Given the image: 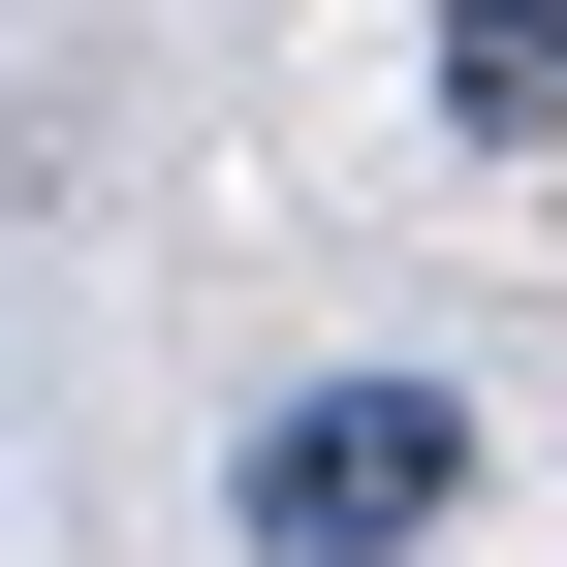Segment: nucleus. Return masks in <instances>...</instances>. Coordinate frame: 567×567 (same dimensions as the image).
Here are the masks:
<instances>
[{
	"instance_id": "f03ea898",
	"label": "nucleus",
	"mask_w": 567,
	"mask_h": 567,
	"mask_svg": "<svg viewBox=\"0 0 567 567\" xmlns=\"http://www.w3.org/2000/svg\"><path fill=\"white\" fill-rule=\"evenodd\" d=\"M442 126L473 158H567V0H442Z\"/></svg>"
},
{
	"instance_id": "f257e3e1",
	"label": "nucleus",
	"mask_w": 567,
	"mask_h": 567,
	"mask_svg": "<svg viewBox=\"0 0 567 567\" xmlns=\"http://www.w3.org/2000/svg\"><path fill=\"white\" fill-rule=\"evenodd\" d=\"M473 379H284L252 410V473H221V536L252 567H410V536H473Z\"/></svg>"
}]
</instances>
